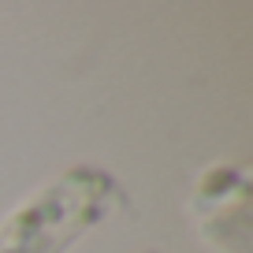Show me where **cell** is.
Wrapping results in <instances>:
<instances>
[{"label": "cell", "mask_w": 253, "mask_h": 253, "mask_svg": "<svg viewBox=\"0 0 253 253\" xmlns=\"http://www.w3.org/2000/svg\"><path fill=\"white\" fill-rule=\"evenodd\" d=\"M119 205L123 190L104 168H63L0 220V253H67Z\"/></svg>", "instance_id": "obj_1"}, {"label": "cell", "mask_w": 253, "mask_h": 253, "mask_svg": "<svg viewBox=\"0 0 253 253\" xmlns=\"http://www.w3.org/2000/svg\"><path fill=\"white\" fill-rule=\"evenodd\" d=\"M194 209L201 235L220 253H250V175L238 164H212L198 179Z\"/></svg>", "instance_id": "obj_2"}, {"label": "cell", "mask_w": 253, "mask_h": 253, "mask_svg": "<svg viewBox=\"0 0 253 253\" xmlns=\"http://www.w3.org/2000/svg\"><path fill=\"white\" fill-rule=\"evenodd\" d=\"M145 253H160V250H145Z\"/></svg>", "instance_id": "obj_3"}]
</instances>
